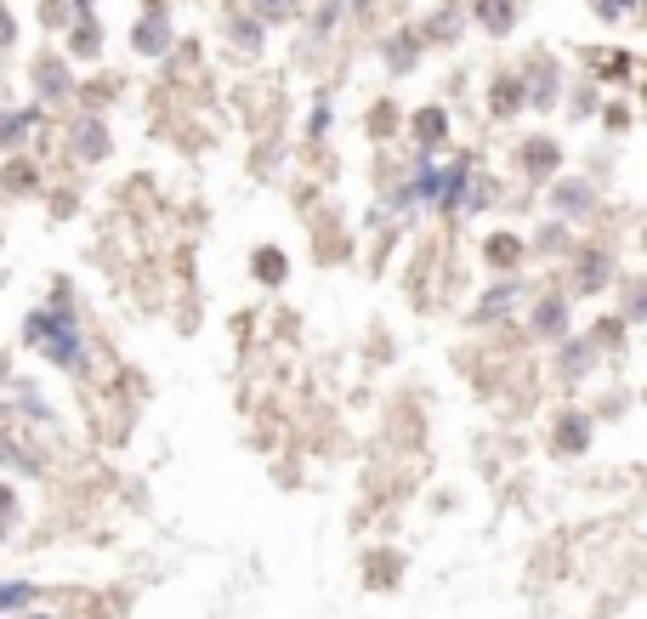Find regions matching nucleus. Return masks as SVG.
I'll return each instance as SVG.
<instances>
[{"instance_id": "obj_1", "label": "nucleus", "mask_w": 647, "mask_h": 619, "mask_svg": "<svg viewBox=\"0 0 647 619\" xmlns=\"http://www.w3.org/2000/svg\"><path fill=\"white\" fill-rule=\"evenodd\" d=\"M29 336H35V347L46 358H57L63 370H74V364H80V336H74V319H69V307H63V301L29 319Z\"/></svg>"}, {"instance_id": "obj_2", "label": "nucleus", "mask_w": 647, "mask_h": 619, "mask_svg": "<svg viewBox=\"0 0 647 619\" xmlns=\"http://www.w3.org/2000/svg\"><path fill=\"white\" fill-rule=\"evenodd\" d=\"M171 46V23H165V12H148V23H137V52H165Z\"/></svg>"}, {"instance_id": "obj_3", "label": "nucleus", "mask_w": 647, "mask_h": 619, "mask_svg": "<svg viewBox=\"0 0 647 619\" xmlns=\"http://www.w3.org/2000/svg\"><path fill=\"white\" fill-rule=\"evenodd\" d=\"M557 449H568V455H574V449H585V415H568V421H562Z\"/></svg>"}, {"instance_id": "obj_4", "label": "nucleus", "mask_w": 647, "mask_h": 619, "mask_svg": "<svg viewBox=\"0 0 647 619\" xmlns=\"http://www.w3.org/2000/svg\"><path fill=\"white\" fill-rule=\"evenodd\" d=\"M74 148H80V160H97V154H103V125H80Z\"/></svg>"}, {"instance_id": "obj_5", "label": "nucleus", "mask_w": 647, "mask_h": 619, "mask_svg": "<svg viewBox=\"0 0 647 619\" xmlns=\"http://www.w3.org/2000/svg\"><path fill=\"white\" fill-rule=\"evenodd\" d=\"M483 23H489L494 35H500V29L511 23V0H483Z\"/></svg>"}, {"instance_id": "obj_6", "label": "nucleus", "mask_w": 647, "mask_h": 619, "mask_svg": "<svg viewBox=\"0 0 647 619\" xmlns=\"http://www.w3.org/2000/svg\"><path fill=\"white\" fill-rule=\"evenodd\" d=\"M256 279L279 284V279H284V256H273V250H262V256H256Z\"/></svg>"}, {"instance_id": "obj_7", "label": "nucleus", "mask_w": 647, "mask_h": 619, "mask_svg": "<svg viewBox=\"0 0 647 619\" xmlns=\"http://www.w3.org/2000/svg\"><path fill=\"white\" fill-rule=\"evenodd\" d=\"M415 131H420L426 142H438V137H443V114H438V108H426V114L415 120Z\"/></svg>"}, {"instance_id": "obj_8", "label": "nucleus", "mask_w": 647, "mask_h": 619, "mask_svg": "<svg viewBox=\"0 0 647 619\" xmlns=\"http://www.w3.org/2000/svg\"><path fill=\"white\" fill-rule=\"evenodd\" d=\"M489 262H494V267L517 262V239H489Z\"/></svg>"}, {"instance_id": "obj_9", "label": "nucleus", "mask_w": 647, "mask_h": 619, "mask_svg": "<svg viewBox=\"0 0 647 619\" xmlns=\"http://www.w3.org/2000/svg\"><path fill=\"white\" fill-rule=\"evenodd\" d=\"M29 597H35L29 585H0V608H23Z\"/></svg>"}, {"instance_id": "obj_10", "label": "nucleus", "mask_w": 647, "mask_h": 619, "mask_svg": "<svg viewBox=\"0 0 647 619\" xmlns=\"http://www.w3.org/2000/svg\"><path fill=\"white\" fill-rule=\"evenodd\" d=\"M528 165L534 171H551V142H528Z\"/></svg>"}, {"instance_id": "obj_11", "label": "nucleus", "mask_w": 647, "mask_h": 619, "mask_svg": "<svg viewBox=\"0 0 647 619\" xmlns=\"http://www.w3.org/2000/svg\"><path fill=\"white\" fill-rule=\"evenodd\" d=\"M540 330H562V307H557V301H545V307H540Z\"/></svg>"}, {"instance_id": "obj_12", "label": "nucleus", "mask_w": 647, "mask_h": 619, "mask_svg": "<svg viewBox=\"0 0 647 619\" xmlns=\"http://www.w3.org/2000/svg\"><path fill=\"white\" fill-rule=\"evenodd\" d=\"M596 12H602V18H625L630 0H596Z\"/></svg>"}, {"instance_id": "obj_13", "label": "nucleus", "mask_w": 647, "mask_h": 619, "mask_svg": "<svg viewBox=\"0 0 647 619\" xmlns=\"http://www.w3.org/2000/svg\"><path fill=\"white\" fill-rule=\"evenodd\" d=\"M23 125H29V120H0V142H18Z\"/></svg>"}, {"instance_id": "obj_14", "label": "nucleus", "mask_w": 647, "mask_h": 619, "mask_svg": "<svg viewBox=\"0 0 647 619\" xmlns=\"http://www.w3.org/2000/svg\"><path fill=\"white\" fill-rule=\"evenodd\" d=\"M18 512V506H12V495H6V489H0V529H6V517Z\"/></svg>"}, {"instance_id": "obj_15", "label": "nucleus", "mask_w": 647, "mask_h": 619, "mask_svg": "<svg viewBox=\"0 0 647 619\" xmlns=\"http://www.w3.org/2000/svg\"><path fill=\"white\" fill-rule=\"evenodd\" d=\"M6 40H12V23H6V12H0V46H6Z\"/></svg>"}]
</instances>
